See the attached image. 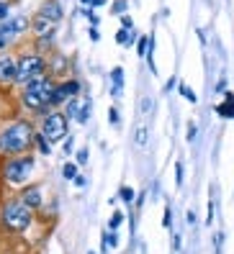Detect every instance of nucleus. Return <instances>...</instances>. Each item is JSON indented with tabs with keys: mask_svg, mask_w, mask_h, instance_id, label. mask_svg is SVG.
Returning <instances> with one entry per match:
<instances>
[{
	"mask_svg": "<svg viewBox=\"0 0 234 254\" xmlns=\"http://www.w3.org/2000/svg\"><path fill=\"white\" fill-rule=\"evenodd\" d=\"M224 87H227V77H222V80H219V85H216V93H222Z\"/></svg>",
	"mask_w": 234,
	"mask_h": 254,
	"instance_id": "nucleus-38",
	"label": "nucleus"
},
{
	"mask_svg": "<svg viewBox=\"0 0 234 254\" xmlns=\"http://www.w3.org/2000/svg\"><path fill=\"white\" fill-rule=\"evenodd\" d=\"M36 144H39V149H41V154H49V152H52V141L44 136V133H36Z\"/></svg>",
	"mask_w": 234,
	"mask_h": 254,
	"instance_id": "nucleus-19",
	"label": "nucleus"
},
{
	"mask_svg": "<svg viewBox=\"0 0 234 254\" xmlns=\"http://www.w3.org/2000/svg\"><path fill=\"white\" fill-rule=\"evenodd\" d=\"M196 133H198V126L191 121L188 124V141H196Z\"/></svg>",
	"mask_w": 234,
	"mask_h": 254,
	"instance_id": "nucleus-29",
	"label": "nucleus"
},
{
	"mask_svg": "<svg viewBox=\"0 0 234 254\" xmlns=\"http://www.w3.org/2000/svg\"><path fill=\"white\" fill-rule=\"evenodd\" d=\"M80 93V82L78 80H65L62 85H54V93H52V100H49V106H67L70 100H75Z\"/></svg>",
	"mask_w": 234,
	"mask_h": 254,
	"instance_id": "nucleus-7",
	"label": "nucleus"
},
{
	"mask_svg": "<svg viewBox=\"0 0 234 254\" xmlns=\"http://www.w3.org/2000/svg\"><path fill=\"white\" fill-rule=\"evenodd\" d=\"M216 113L222 118H234V93H227L224 103H219V106H216Z\"/></svg>",
	"mask_w": 234,
	"mask_h": 254,
	"instance_id": "nucleus-13",
	"label": "nucleus"
},
{
	"mask_svg": "<svg viewBox=\"0 0 234 254\" xmlns=\"http://www.w3.org/2000/svg\"><path fill=\"white\" fill-rule=\"evenodd\" d=\"M147 141H150V128L144 124H139L137 131H134V144L137 146H147Z\"/></svg>",
	"mask_w": 234,
	"mask_h": 254,
	"instance_id": "nucleus-15",
	"label": "nucleus"
},
{
	"mask_svg": "<svg viewBox=\"0 0 234 254\" xmlns=\"http://www.w3.org/2000/svg\"><path fill=\"white\" fill-rule=\"evenodd\" d=\"M21 200H23L28 208H31V211H34V208H39V205H41V188H36V185L26 188L23 195H21Z\"/></svg>",
	"mask_w": 234,
	"mask_h": 254,
	"instance_id": "nucleus-10",
	"label": "nucleus"
},
{
	"mask_svg": "<svg viewBox=\"0 0 234 254\" xmlns=\"http://www.w3.org/2000/svg\"><path fill=\"white\" fill-rule=\"evenodd\" d=\"M111 82H113L111 95L113 98H121V93H124V69L121 67H113L111 69Z\"/></svg>",
	"mask_w": 234,
	"mask_h": 254,
	"instance_id": "nucleus-12",
	"label": "nucleus"
},
{
	"mask_svg": "<svg viewBox=\"0 0 234 254\" xmlns=\"http://www.w3.org/2000/svg\"><path fill=\"white\" fill-rule=\"evenodd\" d=\"M175 185H183V164L180 162H175Z\"/></svg>",
	"mask_w": 234,
	"mask_h": 254,
	"instance_id": "nucleus-26",
	"label": "nucleus"
},
{
	"mask_svg": "<svg viewBox=\"0 0 234 254\" xmlns=\"http://www.w3.org/2000/svg\"><path fill=\"white\" fill-rule=\"evenodd\" d=\"M8 13H10V3H5V0H3V3H0V21L8 18Z\"/></svg>",
	"mask_w": 234,
	"mask_h": 254,
	"instance_id": "nucleus-31",
	"label": "nucleus"
},
{
	"mask_svg": "<svg viewBox=\"0 0 234 254\" xmlns=\"http://www.w3.org/2000/svg\"><path fill=\"white\" fill-rule=\"evenodd\" d=\"M18 80V62L10 54H0V85H13Z\"/></svg>",
	"mask_w": 234,
	"mask_h": 254,
	"instance_id": "nucleus-9",
	"label": "nucleus"
},
{
	"mask_svg": "<svg viewBox=\"0 0 234 254\" xmlns=\"http://www.w3.org/2000/svg\"><path fill=\"white\" fill-rule=\"evenodd\" d=\"M52 93H54L52 80L44 77V80H36V82H31V85H26L23 93H21V100H23L26 108L39 111V108H44V106L52 100Z\"/></svg>",
	"mask_w": 234,
	"mask_h": 254,
	"instance_id": "nucleus-3",
	"label": "nucleus"
},
{
	"mask_svg": "<svg viewBox=\"0 0 234 254\" xmlns=\"http://www.w3.org/2000/svg\"><path fill=\"white\" fill-rule=\"evenodd\" d=\"M206 223H214V200H209V218Z\"/></svg>",
	"mask_w": 234,
	"mask_h": 254,
	"instance_id": "nucleus-36",
	"label": "nucleus"
},
{
	"mask_svg": "<svg viewBox=\"0 0 234 254\" xmlns=\"http://www.w3.org/2000/svg\"><path fill=\"white\" fill-rule=\"evenodd\" d=\"M90 111H93V103H90V98H85V95H78L75 100L67 103V116H72L78 124H85L87 118H90Z\"/></svg>",
	"mask_w": 234,
	"mask_h": 254,
	"instance_id": "nucleus-8",
	"label": "nucleus"
},
{
	"mask_svg": "<svg viewBox=\"0 0 234 254\" xmlns=\"http://www.w3.org/2000/svg\"><path fill=\"white\" fill-rule=\"evenodd\" d=\"M75 185H78V188H82V185H85V177H82V175H78V180H75Z\"/></svg>",
	"mask_w": 234,
	"mask_h": 254,
	"instance_id": "nucleus-40",
	"label": "nucleus"
},
{
	"mask_svg": "<svg viewBox=\"0 0 234 254\" xmlns=\"http://www.w3.org/2000/svg\"><path fill=\"white\" fill-rule=\"evenodd\" d=\"M90 39H93V41H98V39H100V34H98V28H90Z\"/></svg>",
	"mask_w": 234,
	"mask_h": 254,
	"instance_id": "nucleus-39",
	"label": "nucleus"
},
{
	"mask_svg": "<svg viewBox=\"0 0 234 254\" xmlns=\"http://www.w3.org/2000/svg\"><path fill=\"white\" fill-rule=\"evenodd\" d=\"M82 3H90V5H93V0H82Z\"/></svg>",
	"mask_w": 234,
	"mask_h": 254,
	"instance_id": "nucleus-42",
	"label": "nucleus"
},
{
	"mask_svg": "<svg viewBox=\"0 0 234 254\" xmlns=\"http://www.w3.org/2000/svg\"><path fill=\"white\" fill-rule=\"evenodd\" d=\"M222 242H224V234H216L214 244H216V254H222Z\"/></svg>",
	"mask_w": 234,
	"mask_h": 254,
	"instance_id": "nucleus-33",
	"label": "nucleus"
},
{
	"mask_svg": "<svg viewBox=\"0 0 234 254\" xmlns=\"http://www.w3.org/2000/svg\"><path fill=\"white\" fill-rule=\"evenodd\" d=\"M34 28H36V34H39L41 39H47V36H52V28H54V23H52L49 18H44L41 13H39V18L34 21Z\"/></svg>",
	"mask_w": 234,
	"mask_h": 254,
	"instance_id": "nucleus-14",
	"label": "nucleus"
},
{
	"mask_svg": "<svg viewBox=\"0 0 234 254\" xmlns=\"http://www.w3.org/2000/svg\"><path fill=\"white\" fill-rule=\"evenodd\" d=\"M116 41H119V44H126V47H129V41H131V34L126 31V28H121V31L116 34Z\"/></svg>",
	"mask_w": 234,
	"mask_h": 254,
	"instance_id": "nucleus-25",
	"label": "nucleus"
},
{
	"mask_svg": "<svg viewBox=\"0 0 234 254\" xmlns=\"http://www.w3.org/2000/svg\"><path fill=\"white\" fill-rule=\"evenodd\" d=\"M103 3H106V0H93V5H90V8H98V5H103Z\"/></svg>",
	"mask_w": 234,
	"mask_h": 254,
	"instance_id": "nucleus-41",
	"label": "nucleus"
},
{
	"mask_svg": "<svg viewBox=\"0 0 234 254\" xmlns=\"http://www.w3.org/2000/svg\"><path fill=\"white\" fill-rule=\"evenodd\" d=\"M178 87H180V95H183L188 103H198V95H196V93H193V90H191V87H188L185 82H180Z\"/></svg>",
	"mask_w": 234,
	"mask_h": 254,
	"instance_id": "nucleus-18",
	"label": "nucleus"
},
{
	"mask_svg": "<svg viewBox=\"0 0 234 254\" xmlns=\"http://www.w3.org/2000/svg\"><path fill=\"white\" fill-rule=\"evenodd\" d=\"M13 36H16V28H13L10 23H5L3 28H0V49H3L8 41H13Z\"/></svg>",
	"mask_w": 234,
	"mask_h": 254,
	"instance_id": "nucleus-16",
	"label": "nucleus"
},
{
	"mask_svg": "<svg viewBox=\"0 0 234 254\" xmlns=\"http://www.w3.org/2000/svg\"><path fill=\"white\" fill-rule=\"evenodd\" d=\"M185 218H188V226H196V213H193V211H188Z\"/></svg>",
	"mask_w": 234,
	"mask_h": 254,
	"instance_id": "nucleus-37",
	"label": "nucleus"
},
{
	"mask_svg": "<svg viewBox=\"0 0 234 254\" xmlns=\"http://www.w3.org/2000/svg\"><path fill=\"white\" fill-rule=\"evenodd\" d=\"M34 170V157H10L3 162V180L10 185H23Z\"/></svg>",
	"mask_w": 234,
	"mask_h": 254,
	"instance_id": "nucleus-4",
	"label": "nucleus"
},
{
	"mask_svg": "<svg viewBox=\"0 0 234 254\" xmlns=\"http://www.w3.org/2000/svg\"><path fill=\"white\" fill-rule=\"evenodd\" d=\"M87 159H90V152H87V149H80L78 152V164H87Z\"/></svg>",
	"mask_w": 234,
	"mask_h": 254,
	"instance_id": "nucleus-28",
	"label": "nucleus"
},
{
	"mask_svg": "<svg viewBox=\"0 0 234 254\" xmlns=\"http://www.w3.org/2000/svg\"><path fill=\"white\" fill-rule=\"evenodd\" d=\"M8 23H10L13 28H16V34H21V31H23V28L28 26V21H26L23 16H18V18H13V21H8Z\"/></svg>",
	"mask_w": 234,
	"mask_h": 254,
	"instance_id": "nucleus-22",
	"label": "nucleus"
},
{
	"mask_svg": "<svg viewBox=\"0 0 234 254\" xmlns=\"http://www.w3.org/2000/svg\"><path fill=\"white\" fill-rule=\"evenodd\" d=\"M152 108H155V100H152V98H142V106H139L142 116H147V113H150Z\"/></svg>",
	"mask_w": 234,
	"mask_h": 254,
	"instance_id": "nucleus-23",
	"label": "nucleus"
},
{
	"mask_svg": "<svg viewBox=\"0 0 234 254\" xmlns=\"http://www.w3.org/2000/svg\"><path fill=\"white\" fill-rule=\"evenodd\" d=\"M85 16H87V21H90V23H93V28L98 26V16H95V13H93V10H85Z\"/></svg>",
	"mask_w": 234,
	"mask_h": 254,
	"instance_id": "nucleus-35",
	"label": "nucleus"
},
{
	"mask_svg": "<svg viewBox=\"0 0 234 254\" xmlns=\"http://www.w3.org/2000/svg\"><path fill=\"white\" fill-rule=\"evenodd\" d=\"M62 175H65V180L75 183V180H78V164H75V162H65V164H62Z\"/></svg>",
	"mask_w": 234,
	"mask_h": 254,
	"instance_id": "nucleus-17",
	"label": "nucleus"
},
{
	"mask_svg": "<svg viewBox=\"0 0 234 254\" xmlns=\"http://www.w3.org/2000/svg\"><path fill=\"white\" fill-rule=\"evenodd\" d=\"M121 221H124V213H119V211H116V213L111 216V221H108V229H111V231H116V229L121 226Z\"/></svg>",
	"mask_w": 234,
	"mask_h": 254,
	"instance_id": "nucleus-21",
	"label": "nucleus"
},
{
	"mask_svg": "<svg viewBox=\"0 0 234 254\" xmlns=\"http://www.w3.org/2000/svg\"><path fill=\"white\" fill-rule=\"evenodd\" d=\"M108 124H111V126H119V124H121L119 111H116V108H108Z\"/></svg>",
	"mask_w": 234,
	"mask_h": 254,
	"instance_id": "nucleus-24",
	"label": "nucleus"
},
{
	"mask_svg": "<svg viewBox=\"0 0 234 254\" xmlns=\"http://www.w3.org/2000/svg\"><path fill=\"white\" fill-rule=\"evenodd\" d=\"M41 16L44 18H49L52 23H57L62 18V5L57 3V0H49V3H44V8H41Z\"/></svg>",
	"mask_w": 234,
	"mask_h": 254,
	"instance_id": "nucleus-11",
	"label": "nucleus"
},
{
	"mask_svg": "<svg viewBox=\"0 0 234 254\" xmlns=\"http://www.w3.org/2000/svg\"><path fill=\"white\" fill-rule=\"evenodd\" d=\"M121 28H126V31L131 28V31H134V21H131L129 16H121Z\"/></svg>",
	"mask_w": 234,
	"mask_h": 254,
	"instance_id": "nucleus-32",
	"label": "nucleus"
},
{
	"mask_svg": "<svg viewBox=\"0 0 234 254\" xmlns=\"http://www.w3.org/2000/svg\"><path fill=\"white\" fill-rule=\"evenodd\" d=\"M34 141H36V133H34L31 124L28 121H13L10 126H5L0 131V154H8V157L23 154L31 149Z\"/></svg>",
	"mask_w": 234,
	"mask_h": 254,
	"instance_id": "nucleus-1",
	"label": "nucleus"
},
{
	"mask_svg": "<svg viewBox=\"0 0 234 254\" xmlns=\"http://www.w3.org/2000/svg\"><path fill=\"white\" fill-rule=\"evenodd\" d=\"M44 72H47V62L39 54H23L18 59V80L16 82H21L26 87L36 80H44Z\"/></svg>",
	"mask_w": 234,
	"mask_h": 254,
	"instance_id": "nucleus-5",
	"label": "nucleus"
},
{
	"mask_svg": "<svg viewBox=\"0 0 234 254\" xmlns=\"http://www.w3.org/2000/svg\"><path fill=\"white\" fill-rule=\"evenodd\" d=\"M41 133H44V136H47L52 144L67 139V116L52 111L47 118H44V131H41Z\"/></svg>",
	"mask_w": 234,
	"mask_h": 254,
	"instance_id": "nucleus-6",
	"label": "nucleus"
},
{
	"mask_svg": "<svg viewBox=\"0 0 234 254\" xmlns=\"http://www.w3.org/2000/svg\"><path fill=\"white\" fill-rule=\"evenodd\" d=\"M162 223H165V229L172 226V211H170V205H165V218H162Z\"/></svg>",
	"mask_w": 234,
	"mask_h": 254,
	"instance_id": "nucleus-30",
	"label": "nucleus"
},
{
	"mask_svg": "<svg viewBox=\"0 0 234 254\" xmlns=\"http://www.w3.org/2000/svg\"><path fill=\"white\" fill-rule=\"evenodd\" d=\"M0 221L8 231H26L34 221V211L23 200H8L0 211Z\"/></svg>",
	"mask_w": 234,
	"mask_h": 254,
	"instance_id": "nucleus-2",
	"label": "nucleus"
},
{
	"mask_svg": "<svg viewBox=\"0 0 234 254\" xmlns=\"http://www.w3.org/2000/svg\"><path fill=\"white\" fill-rule=\"evenodd\" d=\"M72 146H75V141H72V136H70V139H65V154H67V157L72 154Z\"/></svg>",
	"mask_w": 234,
	"mask_h": 254,
	"instance_id": "nucleus-34",
	"label": "nucleus"
},
{
	"mask_svg": "<svg viewBox=\"0 0 234 254\" xmlns=\"http://www.w3.org/2000/svg\"><path fill=\"white\" fill-rule=\"evenodd\" d=\"M126 5H129L126 0H116V3H113V8H111V10H113V13H119V16H121V13L126 10Z\"/></svg>",
	"mask_w": 234,
	"mask_h": 254,
	"instance_id": "nucleus-27",
	"label": "nucleus"
},
{
	"mask_svg": "<svg viewBox=\"0 0 234 254\" xmlns=\"http://www.w3.org/2000/svg\"><path fill=\"white\" fill-rule=\"evenodd\" d=\"M119 198H121L124 203H129V205H131V203H134V198H137V192L131 190V188H126V185H124V188L119 190Z\"/></svg>",
	"mask_w": 234,
	"mask_h": 254,
	"instance_id": "nucleus-20",
	"label": "nucleus"
}]
</instances>
